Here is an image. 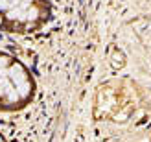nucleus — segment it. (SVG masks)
Segmentation results:
<instances>
[{"mask_svg": "<svg viewBox=\"0 0 151 142\" xmlns=\"http://www.w3.org/2000/svg\"><path fill=\"white\" fill-rule=\"evenodd\" d=\"M9 76H11V79H13L17 85H22V83H24V74H22V68H20V66H17V65L11 66Z\"/></svg>", "mask_w": 151, "mask_h": 142, "instance_id": "1", "label": "nucleus"}, {"mask_svg": "<svg viewBox=\"0 0 151 142\" xmlns=\"http://www.w3.org/2000/svg\"><path fill=\"white\" fill-rule=\"evenodd\" d=\"M7 17H9V19H24V17H22V11L20 9H11L9 13H7Z\"/></svg>", "mask_w": 151, "mask_h": 142, "instance_id": "2", "label": "nucleus"}, {"mask_svg": "<svg viewBox=\"0 0 151 142\" xmlns=\"http://www.w3.org/2000/svg\"><path fill=\"white\" fill-rule=\"evenodd\" d=\"M7 7H9V4L6 0H0V9H7Z\"/></svg>", "mask_w": 151, "mask_h": 142, "instance_id": "3", "label": "nucleus"}, {"mask_svg": "<svg viewBox=\"0 0 151 142\" xmlns=\"http://www.w3.org/2000/svg\"><path fill=\"white\" fill-rule=\"evenodd\" d=\"M7 65V59L6 57H0V66H6Z\"/></svg>", "mask_w": 151, "mask_h": 142, "instance_id": "4", "label": "nucleus"}, {"mask_svg": "<svg viewBox=\"0 0 151 142\" xmlns=\"http://www.w3.org/2000/svg\"><path fill=\"white\" fill-rule=\"evenodd\" d=\"M32 4V0H24V2H22V7H26V6H29Z\"/></svg>", "mask_w": 151, "mask_h": 142, "instance_id": "5", "label": "nucleus"}]
</instances>
